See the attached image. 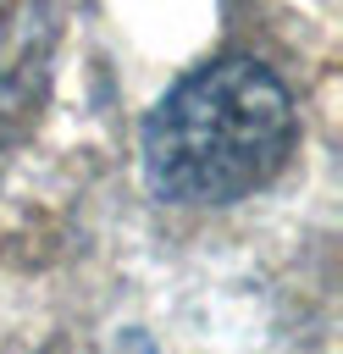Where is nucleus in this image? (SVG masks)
Returning a JSON list of instances; mask_svg holds the SVG:
<instances>
[{"mask_svg": "<svg viewBox=\"0 0 343 354\" xmlns=\"http://www.w3.org/2000/svg\"><path fill=\"white\" fill-rule=\"evenodd\" d=\"M293 155V100L249 55L188 72L144 116V171L172 205H232Z\"/></svg>", "mask_w": 343, "mask_h": 354, "instance_id": "f257e3e1", "label": "nucleus"}]
</instances>
